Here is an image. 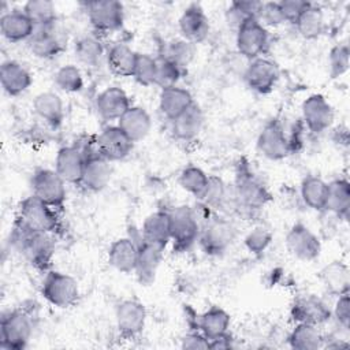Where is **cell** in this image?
I'll return each instance as SVG.
<instances>
[{"mask_svg":"<svg viewBox=\"0 0 350 350\" xmlns=\"http://www.w3.org/2000/svg\"><path fill=\"white\" fill-rule=\"evenodd\" d=\"M235 238L234 226L224 217L213 216L200 226L198 242L209 256H219L228 249Z\"/></svg>","mask_w":350,"mask_h":350,"instance_id":"cell-7","label":"cell"},{"mask_svg":"<svg viewBox=\"0 0 350 350\" xmlns=\"http://www.w3.org/2000/svg\"><path fill=\"white\" fill-rule=\"evenodd\" d=\"M12 246L36 268L45 271L55 253L53 235L33 230L15 219L11 231Z\"/></svg>","mask_w":350,"mask_h":350,"instance_id":"cell-1","label":"cell"},{"mask_svg":"<svg viewBox=\"0 0 350 350\" xmlns=\"http://www.w3.org/2000/svg\"><path fill=\"white\" fill-rule=\"evenodd\" d=\"M298 33L306 38H317L324 31V15L317 5H310L294 23Z\"/></svg>","mask_w":350,"mask_h":350,"instance_id":"cell-40","label":"cell"},{"mask_svg":"<svg viewBox=\"0 0 350 350\" xmlns=\"http://www.w3.org/2000/svg\"><path fill=\"white\" fill-rule=\"evenodd\" d=\"M320 280L325 290L332 295L349 294L350 290V271L342 261H331L320 271Z\"/></svg>","mask_w":350,"mask_h":350,"instance_id":"cell-32","label":"cell"},{"mask_svg":"<svg viewBox=\"0 0 350 350\" xmlns=\"http://www.w3.org/2000/svg\"><path fill=\"white\" fill-rule=\"evenodd\" d=\"M156 77H157V60L150 55L137 53V62H135L133 78L144 86H150V85H156Z\"/></svg>","mask_w":350,"mask_h":350,"instance_id":"cell-45","label":"cell"},{"mask_svg":"<svg viewBox=\"0 0 350 350\" xmlns=\"http://www.w3.org/2000/svg\"><path fill=\"white\" fill-rule=\"evenodd\" d=\"M302 119L309 131L320 134L325 131L334 120L331 104L323 94H312L302 103Z\"/></svg>","mask_w":350,"mask_h":350,"instance_id":"cell-17","label":"cell"},{"mask_svg":"<svg viewBox=\"0 0 350 350\" xmlns=\"http://www.w3.org/2000/svg\"><path fill=\"white\" fill-rule=\"evenodd\" d=\"M336 323L343 328L349 329L350 325V298L349 294H343L338 297V301L335 302L334 310H331Z\"/></svg>","mask_w":350,"mask_h":350,"instance_id":"cell-51","label":"cell"},{"mask_svg":"<svg viewBox=\"0 0 350 350\" xmlns=\"http://www.w3.org/2000/svg\"><path fill=\"white\" fill-rule=\"evenodd\" d=\"M86 159L88 156L82 148L77 145L63 146L57 150L55 159V171L64 179L66 183L79 185Z\"/></svg>","mask_w":350,"mask_h":350,"instance_id":"cell-18","label":"cell"},{"mask_svg":"<svg viewBox=\"0 0 350 350\" xmlns=\"http://www.w3.org/2000/svg\"><path fill=\"white\" fill-rule=\"evenodd\" d=\"M33 334V320L22 309L10 310L0 321V347L5 350H22L27 346Z\"/></svg>","mask_w":350,"mask_h":350,"instance_id":"cell-3","label":"cell"},{"mask_svg":"<svg viewBox=\"0 0 350 350\" xmlns=\"http://www.w3.org/2000/svg\"><path fill=\"white\" fill-rule=\"evenodd\" d=\"M138 243V257H137V265H135V273L138 280L142 284H150L154 280L156 272L160 267L161 258H163V247L149 243L139 239Z\"/></svg>","mask_w":350,"mask_h":350,"instance_id":"cell-22","label":"cell"},{"mask_svg":"<svg viewBox=\"0 0 350 350\" xmlns=\"http://www.w3.org/2000/svg\"><path fill=\"white\" fill-rule=\"evenodd\" d=\"M111 174V161L94 153L86 159L79 185L89 191H100L108 185Z\"/></svg>","mask_w":350,"mask_h":350,"instance_id":"cell-23","label":"cell"},{"mask_svg":"<svg viewBox=\"0 0 350 350\" xmlns=\"http://www.w3.org/2000/svg\"><path fill=\"white\" fill-rule=\"evenodd\" d=\"M138 257V243L131 238H119L109 246L108 262L119 272L130 273L135 271Z\"/></svg>","mask_w":350,"mask_h":350,"instance_id":"cell-27","label":"cell"},{"mask_svg":"<svg viewBox=\"0 0 350 350\" xmlns=\"http://www.w3.org/2000/svg\"><path fill=\"white\" fill-rule=\"evenodd\" d=\"M268 46V31L257 19L246 21L237 30V49L249 60L260 57Z\"/></svg>","mask_w":350,"mask_h":350,"instance_id":"cell-12","label":"cell"},{"mask_svg":"<svg viewBox=\"0 0 350 350\" xmlns=\"http://www.w3.org/2000/svg\"><path fill=\"white\" fill-rule=\"evenodd\" d=\"M261 3L262 1H256V0L232 1L226 12V19L228 26L238 30L239 26H242L246 21L257 19Z\"/></svg>","mask_w":350,"mask_h":350,"instance_id":"cell-38","label":"cell"},{"mask_svg":"<svg viewBox=\"0 0 350 350\" xmlns=\"http://www.w3.org/2000/svg\"><path fill=\"white\" fill-rule=\"evenodd\" d=\"M141 238L149 243L165 249V246L171 241L168 211H156L146 216L142 224Z\"/></svg>","mask_w":350,"mask_h":350,"instance_id":"cell-29","label":"cell"},{"mask_svg":"<svg viewBox=\"0 0 350 350\" xmlns=\"http://www.w3.org/2000/svg\"><path fill=\"white\" fill-rule=\"evenodd\" d=\"M30 52L40 59L57 56L64 46V40L56 22L45 26H36L34 33L27 40Z\"/></svg>","mask_w":350,"mask_h":350,"instance_id":"cell-14","label":"cell"},{"mask_svg":"<svg viewBox=\"0 0 350 350\" xmlns=\"http://www.w3.org/2000/svg\"><path fill=\"white\" fill-rule=\"evenodd\" d=\"M231 338L228 336V334L226 335H221L219 338H215V339H211L209 340V349H213V350H224V349H230L231 347Z\"/></svg>","mask_w":350,"mask_h":350,"instance_id":"cell-53","label":"cell"},{"mask_svg":"<svg viewBox=\"0 0 350 350\" xmlns=\"http://www.w3.org/2000/svg\"><path fill=\"white\" fill-rule=\"evenodd\" d=\"M34 29L36 25L23 12V10L5 12L0 18V31L3 37L11 42L29 40L34 33Z\"/></svg>","mask_w":350,"mask_h":350,"instance_id":"cell-25","label":"cell"},{"mask_svg":"<svg viewBox=\"0 0 350 350\" xmlns=\"http://www.w3.org/2000/svg\"><path fill=\"white\" fill-rule=\"evenodd\" d=\"M331 78H339L349 70L350 49L347 44H338L329 51L328 56Z\"/></svg>","mask_w":350,"mask_h":350,"instance_id":"cell-46","label":"cell"},{"mask_svg":"<svg viewBox=\"0 0 350 350\" xmlns=\"http://www.w3.org/2000/svg\"><path fill=\"white\" fill-rule=\"evenodd\" d=\"M23 12L36 26H45L56 22V7L49 0H29Z\"/></svg>","mask_w":350,"mask_h":350,"instance_id":"cell-42","label":"cell"},{"mask_svg":"<svg viewBox=\"0 0 350 350\" xmlns=\"http://www.w3.org/2000/svg\"><path fill=\"white\" fill-rule=\"evenodd\" d=\"M257 21L262 25V26H279L284 22L283 14L280 11V5L279 3L275 1H267V3H261L258 15H257Z\"/></svg>","mask_w":350,"mask_h":350,"instance_id":"cell-49","label":"cell"},{"mask_svg":"<svg viewBox=\"0 0 350 350\" xmlns=\"http://www.w3.org/2000/svg\"><path fill=\"white\" fill-rule=\"evenodd\" d=\"M172 122V134L180 141H193L198 137L204 126V113L194 103Z\"/></svg>","mask_w":350,"mask_h":350,"instance_id":"cell-28","label":"cell"},{"mask_svg":"<svg viewBox=\"0 0 350 350\" xmlns=\"http://www.w3.org/2000/svg\"><path fill=\"white\" fill-rule=\"evenodd\" d=\"M55 83L63 92L77 93L81 92L83 88V78L77 66L66 64L56 71Z\"/></svg>","mask_w":350,"mask_h":350,"instance_id":"cell-44","label":"cell"},{"mask_svg":"<svg viewBox=\"0 0 350 350\" xmlns=\"http://www.w3.org/2000/svg\"><path fill=\"white\" fill-rule=\"evenodd\" d=\"M180 75H182V68L174 64L172 62L161 57L157 60L156 85H159L161 89L176 86Z\"/></svg>","mask_w":350,"mask_h":350,"instance_id":"cell-47","label":"cell"},{"mask_svg":"<svg viewBox=\"0 0 350 350\" xmlns=\"http://www.w3.org/2000/svg\"><path fill=\"white\" fill-rule=\"evenodd\" d=\"M179 30L183 38L191 44L204 41L209 34V21L197 4L187 7L179 18Z\"/></svg>","mask_w":350,"mask_h":350,"instance_id":"cell-20","label":"cell"},{"mask_svg":"<svg viewBox=\"0 0 350 350\" xmlns=\"http://www.w3.org/2000/svg\"><path fill=\"white\" fill-rule=\"evenodd\" d=\"M74 51L77 59L85 66H97L104 56L101 41L93 36H83L77 40Z\"/></svg>","mask_w":350,"mask_h":350,"instance_id":"cell-41","label":"cell"},{"mask_svg":"<svg viewBox=\"0 0 350 350\" xmlns=\"http://www.w3.org/2000/svg\"><path fill=\"white\" fill-rule=\"evenodd\" d=\"M257 149L269 160H282L291 152V141L287 138L280 120L272 119L264 126L257 138Z\"/></svg>","mask_w":350,"mask_h":350,"instance_id":"cell-10","label":"cell"},{"mask_svg":"<svg viewBox=\"0 0 350 350\" xmlns=\"http://www.w3.org/2000/svg\"><path fill=\"white\" fill-rule=\"evenodd\" d=\"M324 338L317 325L297 323L288 335V343L295 350H317L323 346Z\"/></svg>","mask_w":350,"mask_h":350,"instance_id":"cell-36","label":"cell"},{"mask_svg":"<svg viewBox=\"0 0 350 350\" xmlns=\"http://www.w3.org/2000/svg\"><path fill=\"white\" fill-rule=\"evenodd\" d=\"M33 196L48 204L53 209H62L66 202V182L55 171L49 168H37L31 175Z\"/></svg>","mask_w":350,"mask_h":350,"instance_id":"cell-6","label":"cell"},{"mask_svg":"<svg viewBox=\"0 0 350 350\" xmlns=\"http://www.w3.org/2000/svg\"><path fill=\"white\" fill-rule=\"evenodd\" d=\"M279 75L276 63L260 56L250 60L245 71V81L252 90L265 94L275 88L279 81Z\"/></svg>","mask_w":350,"mask_h":350,"instance_id":"cell-16","label":"cell"},{"mask_svg":"<svg viewBox=\"0 0 350 350\" xmlns=\"http://www.w3.org/2000/svg\"><path fill=\"white\" fill-rule=\"evenodd\" d=\"M193 104H194V100L190 92L183 88L172 86V88L161 89L160 92V97H159L160 111L170 120H174L175 118H178L182 112H185Z\"/></svg>","mask_w":350,"mask_h":350,"instance_id":"cell-31","label":"cell"},{"mask_svg":"<svg viewBox=\"0 0 350 350\" xmlns=\"http://www.w3.org/2000/svg\"><path fill=\"white\" fill-rule=\"evenodd\" d=\"M279 5L283 14L284 22L295 23L297 19L312 5V3L305 0H283V1H279Z\"/></svg>","mask_w":350,"mask_h":350,"instance_id":"cell-50","label":"cell"},{"mask_svg":"<svg viewBox=\"0 0 350 350\" xmlns=\"http://www.w3.org/2000/svg\"><path fill=\"white\" fill-rule=\"evenodd\" d=\"M179 183L187 193L201 201L208 190L209 175H206L201 168L196 165H189L182 170L179 175Z\"/></svg>","mask_w":350,"mask_h":350,"instance_id":"cell-39","label":"cell"},{"mask_svg":"<svg viewBox=\"0 0 350 350\" xmlns=\"http://www.w3.org/2000/svg\"><path fill=\"white\" fill-rule=\"evenodd\" d=\"M271 241L272 232L262 226H257L253 230H250L245 237V246L250 253L258 256L267 250Z\"/></svg>","mask_w":350,"mask_h":350,"instance_id":"cell-48","label":"cell"},{"mask_svg":"<svg viewBox=\"0 0 350 350\" xmlns=\"http://www.w3.org/2000/svg\"><path fill=\"white\" fill-rule=\"evenodd\" d=\"M88 18L97 31H115L123 26L124 12L122 3L116 0H94L86 3Z\"/></svg>","mask_w":350,"mask_h":350,"instance_id":"cell-9","label":"cell"},{"mask_svg":"<svg viewBox=\"0 0 350 350\" xmlns=\"http://www.w3.org/2000/svg\"><path fill=\"white\" fill-rule=\"evenodd\" d=\"M194 57V44L186 41L185 38L182 40H172L164 46V53L161 59L170 60L182 70L189 66V63Z\"/></svg>","mask_w":350,"mask_h":350,"instance_id":"cell-43","label":"cell"},{"mask_svg":"<svg viewBox=\"0 0 350 350\" xmlns=\"http://www.w3.org/2000/svg\"><path fill=\"white\" fill-rule=\"evenodd\" d=\"M34 112L51 127L57 129L64 119L63 101L55 92H41L33 100Z\"/></svg>","mask_w":350,"mask_h":350,"instance_id":"cell-30","label":"cell"},{"mask_svg":"<svg viewBox=\"0 0 350 350\" xmlns=\"http://www.w3.org/2000/svg\"><path fill=\"white\" fill-rule=\"evenodd\" d=\"M287 250L297 258L312 261L320 256L321 242L304 223H295L286 235Z\"/></svg>","mask_w":350,"mask_h":350,"instance_id":"cell-13","label":"cell"},{"mask_svg":"<svg viewBox=\"0 0 350 350\" xmlns=\"http://www.w3.org/2000/svg\"><path fill=\"white\" fill-rule=\"evenodd\" d=\"M119 129L133 141L138 142L144 139L152 127L150 115L142 107L131 105L118 120Z\"/></svg>","mask_w":350,"mask_h":350,"instance_id":"cell-26","label":"cell"},{"mask_svg":"<svg viewBox=\"0 0 350 350\" xmlns=\"http://www.w3.org/2000/svg\"><path fill=\"white\" fill-rule=\"evenodd\" d=\"M137 62V52L126 44H115L107 52L108 68L118 77H133Z\"/></svg>","mask_w":350,"mask_h":350,"instance_id":"cell-34","label":"cell"},{"mask_svg":"<svg viewBox=\"0 0 350 350\" xmlns=\"http://www.w3.org/2000/svg\"><path fill=\"white\" fill-rule=\"evenodd\" d=\"M0 82L10 96H19L31 85L30 71L15 60H7L0 67Z\"/></svg>","mask_w":350,"mask_h":350,"instance_id":"cell-24","label":"cell"},{"mask_svg":"<svg viewBox=\"0 0 350 350\" xmlns=\"http://www.w3.org/2000/svg\"><path fill=\"white\" fill-rule=\"evenodd\" d=\"M115 317L119 334L131 339L142 332L146 321V309L137 299H124L116 306Z\"/></svg>","mask_w":350,"mask_h":350,"instance_id":"cell-15","label":"cell"},{"mask_svg":"<svg viewBox=\"0 0 350 350\" xmlns=\"http://www.w3.org/2000/svg\"><path fill=\"white\" fill-rule=\"evenodd\" d=\"M130 100L126 92L118 86L104 89L96 98V109L104 120H119L130 108Z\"/></svg>","mask_w":350,"mask_h":350,"instance_id":"cell-21","label":"cell"},{"mask_svg":"<svg viewBox=\"0 0 350 350\" xmlns=\"http://www.w3.org/2000/svg\"><path fill=\"white\" fill-rule=\"evenodd\" d=\"M327 191L328 183L319 176H306L301 183V197L304 202L314 211H323L325 208Z\"/></svg>","mask_w":350,"mask_h":350,"instance_id":"cell-37","label":"cell"},{"mask_svg":"<svg viewBox=\"0 0 350 350\" xmlns=\"http://www.w3.org/2000/svg\"><path fill=\"white\" fill-rule=\"evenodd\" d=\"M183 349H209V340L201 332H190L182 339Z\"/></svg>","mask_w":350,"mask_h":350,"instance_id":"cell-52","label":"cell"},{"mask_svg":"<svg viewBox=\"0 0 350 350\" xmlns=\"http://www.w3.org/2000/svg\"><path fill=\"white\" fill-rule=\"evenodd\" d=\"M170 235L176 252L189 250L200 235V223L197 215L190 206L180 205L168 211Z\"/></svg>","mask_w":350,"mask_h":350,"instance_id":"cell-4","label":"cell"},{"mask_svg":"<svg viewBox=\"0 0 350 350\" xmlns=\"http://www.w3.org/2000/svg\"><path fill=\"white\" fill-rule=\"evenodd\" d=\"M16 219L33 230L52 235L60 232L62 230V223L56 209L42 202L33 194L19 202Z\"/></svg>","mask_w":350,"mask_h":350,"instance_id":"cell-2","label":"cell"},{"mask_svg":"<svg viewBox=\"0 0 350 350\" xmlns=\"http://www.w3.org/2000/svg\"><path fill=\"white\" fill-rule=\"evenodd\" d=\"M232 194L237 209L245 211H257L271 200L267 187L252 172L242 168L237 175Z\"/></svg>","mask_w":350,"mask_h":350,"instance_id":"cell-8","label":"cell"},{"mask_svg":"<svg viewBox=\"0 0 350 350\" xmlns=\"http://www.w3.org/2000/svg\"><path fill=\"white\" fill-rule=\"evenodd\" d=\"M331 309L327 304L313 295L298 298L291 306V316L297 323H308L313 325L324 324L331 319Z\"/></svg>","mask_w":350,"mask_h":350,"instance_id":"cell-19","label":"cell"},{"mask_svg":"<svg viewBox=\"0 0 350 350\" xmlns=\"http://www.w3.org/2000/svg\"><path fill=\"white\" fill-rule=\"evenodd\" d=\"M230 323L231 317L224 309L219 306H212L200 316L197 325L200 328V332L208 340H211L221 335H226L228 332Z\"/></svg>","mask_w":350,"mask_h":350,"instance_id":"cell-33","label":"cell"},{"mask_svg":"<svg viewBox=\"0 0 350 350\" xmlns=\"http://www.w3.org/2000/svg\"><path fill=\"white\" fill-rule=\"evenodd\" d=\"M334 215L347 219L350 211V183L347 179H335L328 183L325 208Z\"/></svg>","mask_w":350,"mask_h":350,"instance_id":"cell-35","label":"cell"},{"mask_svg":"<svg viewBox=\"0 0 350 350\" xmlns=\"http://www.w3.org/2000/svg\"><path fill=\"white\" fill-rule=\"evenodd\" d=\"M42 297L56 308H70L79 299V286L77 280L59 271H48L42 284Z\"/></svg>","mask_w":350,"mask_h":350,"instance_id":"cell-5","label":"cell"},{"mask_svg":"<svg viewBox=\"0 0 350 350\" xmlns=\"http://www.w3.org/2000/svg\"><path fill=\"white\" fill-rule=\"evenodd\" d=\"M133 141L119 129L118 124L105 126L94 138L96 150L108 161L122 160L133 149Z\"/></svg>","mask_w":350,"mask_h":350,"instance_id":"cell-11","label":"cell"}]
</instances>
